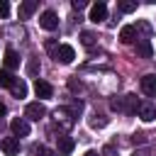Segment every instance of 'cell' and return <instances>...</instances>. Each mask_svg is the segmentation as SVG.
I'll return each mask as SVG.
<instances>
[{"label":"cell","mask_w":156,"mask_h":156,"mask_svg":"<svg viewBox=\"0 0 156 156\" xmlns=\"http://www.w3.org/2000/svg\"><path fill=\"white\" fill-rule=\"evenodd\" d=\"M54 124L58 127V132H63V134H66V132L76 124V117L71 115V110H68V107H56V110H54Z\"/></svg>","instance_id":"cell-1"},{"label":"cell","mask_w":156,"mask_h":156,"mask_svg":"<svg viewBox=\"0 0 156 156\" xmlns=\"http://www.w3.org/2000/svg\"><path fill=\"white\" fill-rule=\"evenodd\" d=\"M46 117V107H44V102H29L27 107H24V119L29 122H39V119H44Z\"/></svg>","instance_id":"cell-2"},{"label":"cell","mask_w":156,"mask_h":156,"mask_svg":"<svg viewBox=\"0 0 156 156\" xmlns=\"http://www.w3.org/2000/svg\"><path fill=\"white\" fill-rule=\"evenodd\" d=\"M73 149H76V141L71 136H66V134L56 136V156H68Z\"/></svg>","instance_id":"cell-3"},{"label":"cell","mask_w":156,"mask_h":156,"mask_svg":"<svg viewBox=\"0 0 156 156\" xmlns=\"http://www.w3.org/2000/svg\"><path fill=\"white\" fill-rule=\"evenodd\" d=\"M39 27L46 29V32H54V29L58 27V17H56V12H51V10L41 12V17H39Z\"/></svg>","instance_id":"cell-4"},{"label":"cell","mask_w":156,"mask_h":156,"mask_svg":"<svg viewBox=\"0 0 156 156\" xmlns=\"http://www.w3.org/2000/svg\"><path fill=\"white\" fill-rule=\"evenodd\" d=\"M54 58H56L58 63H71V61L76 58V51H73V46H68V44H61V46L54 51Z\"/></svg>","instance_id":"cell-5"},{"label":"cell","mask_w":156,"mask_h":156,"mask_svg":"<svg viewBox=\"0 0 156 156\" xmlns=\"http://www.w3.org/2000/svg\"><path fill=\"white\" fill-rule=\"evenodd\" d=\"M10 129H12V136H27L29 134V122L24 119V117H15L12 122H10Z\"/></svg>","instance_id":"cell-6"},{"label":"cell","mask_w":156,"mask_h":156,"mask_svg":"<svg viewBox=\"0 0 156 156\" xmlns=\"http://www.w3.org/2000/svg\"><path fill=\"white\" fill-rule=\"evenodd\" d=\"M88 20L95 22V24L105 22V20H107V5H105V2H95V5L90 7V17H88Z\"/></svg>","instance_id":"cell-7"},{"label":"cell","mask_w":156,"mask_h":156,"mask_svg":"<svg viewBox=\"0 0 156 156\" xmlns=\"http://www.w3.org/2000/svg\"><path fill=\"white\" fill-rule=\"evenodd\" d=\"M0 149H2L5 156H15V154H20V139L17 136H5L0 141Z\"/></svg>","instance_id":"cell-8"},{"label":"cell","mask_w":156,"mask_h":156,"mask_svg":"<svg viewBox=\"0 0 156 156\" xmlns=\"http://www.w3.org/2000/svg\"><path fill=\"white\" fill-rule=\"evenodd\" d=\"M139 119L141 122H154L156 119V107L151 105V102H139Z\"/></svg>","instance_id":"cell-9"},{"label":"cell","mask_w":156,"mask_h":156,"mask_svg":"<svg viewBox=\"0 0 156 156\" xmlns=\"http://www.w3.org/2000/svg\"><path fill=\"white\" fill-rule=\"evenodd\" d=\"M141 93L149 95V98L156 95V76H154V73H146V76L141 78Z\"/></svg>","instance_id":"cell-10"},{"label":"cell","mask_w":156,"mask_h":156,"mask_svg":"<svg viewBox=\"0 0 156 156\" xmlns=\"http://www.w3.org/2000/svg\"><path fill=\"white\" fill-rule=\"evenodd\" d=\"M39 5H37V0H24V2H20V10H17V15H20V20H29L32 15H34V10H37Z\"/></svg>","instance_id":"cell-11"},{"label":"cell","mask_w":156,"mask_h":156,"mask_svg":"<svg viewBox=\"0 0 156 156\" xmlns=\"http://www.w3.org/2000/svg\"><path fill=\"white\" fill-rule=\"evenodd\" d=\"M34 93H37V98L46 100V98H51V95H54V88H51V83H46V80H39V78H37V83H34Z\"/></svg>","instance_id":"cell-12"},{"label":"cell","mask_w":156,"mask_h":156,"mask_svg":"<svg viewBox=\"0 0 156 156\" xmlns=\"http://www.w3.org/2000/svg\"><path fill=\"white\" fill-rule=\"evenodd\" d=\"M136 110H139L136 95H124V98H122V112H124V115H134Z\"/></svg>","instance_id":"cell-13"},{"label":"cell","mask_w":156,"mask_h":156,"mask_svg":"<svg viewBox=\"0 0 156 156\" xmlns=\"http://www.w3.org/2000/svg\"><path fill=\"white\" fill-rule=\"evenodd\" d=\"M136 54L144 56V58H151L154 56V46L149 39H136Z\"/></svg>","instance_id":"cell-14"},{"label":"cell","mask_w":156,"mask_h":156,"mask_svg":"<svg viewBox=\"0 0 156 156\" xmlns=\"http://www.w3.org/2000/svg\"><path fill=\"white\" fill-rule=\"evenodd\" d=\"M119 39H122V44H132V41L136 39V27L124 24V27L119 29Z\"/></svg>","instance_id":"cell-15"},{"label":"cell","mask_w":156,"mask_h":156,"mask_svg":"<svg viewBox=\"0 0 156 156\" xmlns=\"http://www.w3.org/2000/svg\"><path fill=\"white\" fill-rule=\"evenodd\" d=\"M2 61H5V68H7V71H15V68L20 66V56H17V51H15V49H7Z\"/></svg>","instance_id":"cell-16"},{"label":"cell","mask_w":156,"mask_h":156,"mask_svg":"<svg viewBox=\"0 0 156 156\" xmlns=\"http://www.w3.org/2000/svg\"><path fill=\"white\" fill-rule=\"evenodd\" d=\"M12 95L17 98V100H22V98H27V83L24 80H20V78H15V83H12Z\"/></svg>","instance_id":"cell-17"},{"label":"cell","mask_w":156,"mask_h":156,"mask_svg":"<svg viewBox=\"0 0 156 156\" xmlns=\"http://www.w3.org/2000/svg\"><path fill=\"white\" fill-rule=\"evenodd\" d=\"M29 156H56V151L46 149L44 144H34V146L29 149Z\"/></svg>","instance_id":"cell-18"},{"label":"cell","mask_w":156,"mask_h":156,"mask_svg":"<svg viewBox=\"0 0 156 156\" xmlns=\"http://www.w3.org/2000/svg\"><path fill=\"white\" fill-rule=\"evenodd\" d=\"M107 122H110V119L102 117V115H93V117L88 119V124H90L93 129H102V127H107Z\"/></svg>","instance_id":"cell-19"},{"label":"cell","mask_w":156,"mask_h":156,"mask_svg":"<svg viewBox=\"0 0 156 156\" xmlns=\"http://www.w3.org/2000/svg\"><path fill=\"white\" fill-rule=\"evenodd\" d=\"M95 41H98V37H95L93 32H80V44H83V46L90 49V46H95Z\"/></svg>","instance_id":"cell-20"},{"label":"cell","mask_w":156,"mask_h":156,"mask_svg":"<svg viewBox=\"0 0 156 156\" xmlns=\"http://www.w3.org/2000/svg\"><path fill=\"white\" fill-rule=\"evenodd\" d=\"M15 83V76L10 71H0V88H12Z\"/></svg>","instance_id":"cell-21"},{"label":"cell","mask_w":156,"mask_h":156,"mask_svg":"<svg viewBox=\"0 0 156 156\" xmlns=\"http://www.w3.org/2000/svg\"><path fill=\"white\" fill-rule=\"evenodd\" d=\"M117 10H119V12H134V10H136V2H132V0H119V2H117Z\"/></svg>","instance_id":"cell-22"},{"label":"cell","mask_w":156,"mask_h":156,"mask_svg":"<svg viewBox=\"0 0 156 156\" xmlns=\"http://www.w3.org/2000/svg\"><path fill=\"white\" fill-rule=\"evenodd\" d=\"M27 73H29V76H37V73H39V61H37V58H29V63H27Z\"/></svg>","instance_id":"cell-23"},{"label":"cell","mask_w":156,"mask_h":156,"mask_svg":"<svg viewBox=\"0 0 156 156\" xmlns=\"http://www.w3.org/2000/svg\"><path fill=\"white\" fill-rule=\"evenodd\" d=\"M10 17V2L7 0H0V20Z\"/></svg>","instance_id":"cell-24"},{"label":"cell","mask_w":156,"mask_h":156,"mask_svg":"<svg viewBox=\"0 0 156 156\" xmlns=\"http://www.w3.org/2000/svg\"><path fill=\"white\" fill-rule=\"evenodd\" d=\"M85 5H88L85 0H73V2H71V7H73V10H83Z\"/></svg>","instance_id":"cell-25"},{"label":"cell","mask_w":156,"mask_h":156,"mask_svg":"<svg viewBox=\"0 0 156 156\" xmlns=\"http://www.w3.org/2000/svg\"><path fill=\"white\" fill-rule=\"evenodd\" d=\"M132 156H151V151H149V149L144 146V149H136V151H134Z\"/></svg>","instance_id":"cell-26"},{"label":"cell","mask_w":156,"mask_h":156,"mask_svg":"<svg viewBox=\"0 0 156 156\" xmlns=\"http://www.w3.org/2000/svg\"><path fill=\"white\" fill-rule=\"evenodd\" d=\"M68 88H71V90H80V83H76V80H68Z\"/></svg>","instance_id":"cell-27"},{"label":"cell","mask_w":156,"mask_h":156,"mask_svg":"<svg viewBox=\"0 0 156 156\" xmlns=\"http://www.w3.org/2000/svg\"><path fill=\"white\" fill-rule=\"evenodd\" d=\"M5 112H7V107H5V102H2V100H0V117H2V115H5Z\"/></svg>","instance_id":"cell-28"},{"label":"cell","mask_w":156,"mask_h":156,"mask_svg":"<svg viewBox=\"0 0 156 156\" xmlns=\"http://www.w3.org/2000/svg\"><path fill=\"white\" fill-rule=\"evenodd\" d=\"M85 156H100L98 151H85Z\"/></svg>","instance_id":"cell-29"}]
</instances>
